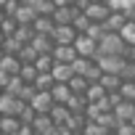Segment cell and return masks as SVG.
<instances>
[{"label": "cell", "mask_w": 135, "mask_h": 135, "mask_svg": "<svg viewBox=\"0 0 135 135\" xmlns=\"http://www.w3.org/2000/svg\"><path fill=\"white\" fill-rule=\"evenodd\" d=\"M124 48H127L124 37L109 32V35L98 42V56H124Z\"/></svg>", "instance_id": "6da1fadb"}, {"label": "cell", "mask_w": 135, "mask_h": 135, "mask_svg": "<svg viewBox=\"0 0 135 135\" xmlns=\"http://www.w3.org/2000/svg\"><path fill=\"white\" fill-rule=\"evenodd\" d=\"M95 61H98V66L103 69V74H122L124 64H127L124 56H98Z\"/></svg>", "instance_id": "7a4b0ae2"}, {"label": "cell", "mask_w": 135, "mask_h": 135, "mask_svg": "<svg viewBox=\"0 0 135 135\" xmlns=\"http://www.w3.org/2000/svg\"><path fill=\"white\" fill-rule=\"evenodd\" d=\"M111 13H114V11H111V6H109V3H93V6L85 11V16H88L93 24H106Z\"/></svg>", "instance_id": "3957f363"}, {"label": "cell", "mask_w": 135, "mask_h": 135, "mask_svg": "<svg viewBox=\"0 0 135 135\" xmlns=\"http://www.w3.org/2000/svg\"><path fill=\"white\" fill-rule=\"evenodd\" d=\"M74 48H77V53L82 58H98V42L93 37H88V35H80L77 42H74Z\"/></svg>", "instance_id": "277c9868"}, {"label": "cell", "mask_w": 135, "mask_h": 135, "mask_svg": "<svg viewBox=\"0 0 135 135\" xmlns=\"http://www.w3.org/2000/svg\"><path fill=\"white\" fill-rule=\"evenodd\" d=\"M50 37H53L56 45H74L80 35H77V29L69 24V27H56V32H53Z\"/></svg>", "instance_id": "5b68a950"}, {"label": "cell", "mask_w": 135, "mask_h": 135, "mask_svg": "<svg viewBox=\"0 0 135 135\" xmlns=\"http://www.w3.org/2000/svg\"><path fill=\"white\" fill-rule=\"evenodd\" d=\"M80 58V53H77V48L74 45H56V50H53V61L56 64H74Z\"/></svg>", "instance_id": "8992f818"}, {"label": "cell", "mask_w": 135, "mask_h": 135, "mask_svg": "<svg viewBox=\"0 0 135 135\" xmlns=\"http://www.w3.org/2000/svg\"><path fill=\"white\" fill-rule=\"evenodd\" d=\"M29 106H32L37 114H50V111H53V106H56V101H53V95H50V93H37V95H35V101H32Z\"/></svg>", "instance_id": "52a82bcc"}, {"label": "cell", "mask_w": 135, "mask_h": 135, "mask_svg": "<svg viewBox=\"0 0 135 135\" xmlns=\"http://www.w3.org/2000/svg\"><path fill=\"white\" fill-rule=\"evenodd\" d=\"M32 45H35V50H37L40 56H53V50H56V42H53L50 35H37V37L32 40Z\"/></svg>", "instance_id": "ba28073f"}, {"label": "cell", "mask_w": 135, "mask_h": 135, "mask_svg": "<svg viewBox=\"0 0 135 135\" xmlns=\"http://www.w3.org/2000/svg\"><path fill=\"white\" fill-rule=\"evenodd\" d=\"M32 127H35V132H37V135H53V130H56L58 124L50 119V114H37V119H35V124H32Z\"/></svg>", "instance_id": "9c48e42d"}, {"label": "cell", "mask_w": 135, "mask_h": 135, "mask_svg": "<svg viewBox=\"0 0 135 135\" xmlns=\"http://www.w3.org/2000/svg\"><path fill=\"white\" fill-rule=\"evenodd\" d=\"M53 80L58 82V85H69L72 80H74V69L69 64H56V69H53Z\"/></svg>", "instance_id": "30bf717a"}, {"label": "cell", "mask_w": 135, "mask_h": 135, "mask_svg": "<svg viewBox=\"0 0 135 135\" xmlns=\"http://www.w3.org/2000/svg\"><path fill=\"white\" fill-rule=\"evenodd\" d=\"M0 69H3L8 77H19V74H21V69H24V64L19 61V56H6V58H3V64H0Z\"/></svg>", "instance_id": "8fae6325"}, {"label": "cell", "mask_w": 135, "mask_h": 135, "mask_svg": "<svg viewBox=\"0 0 135 135\" xmlns=\"http://www.w3.org/2000/svg\"><path fill=\"white\" fill-rule=\"evenodd\" d=\"M109 32H114V35H119L124 27H127V16H124V11H114L111 16H109V21L103 24Z\"/></svg>", "instance_id": "7c38bea8"}, {"label": "cell", "mask_w": 135, "mask_h": 135, "mask_svg": "<svg viewBox=\"0 0 135 135\" xmlns=\"http://www.w3.org/2000/svg\"><path fill=\"white\" fill-rule=\"evenodd\" d=\"M66 109H69L72 114H88L90 101H88V95H72L69 103H66Z\"/></svg>", "instance_id": "4fadbf2b"}, {"label": "cell", "mask_w": 135, "mask_h": 135, "mask_svg": "<svg viewBox=\"0 0 135 135\" xmlns=\"http://www.w3.org/2000/svg\"><path fill=\"white\" fill-rule=\"evenodd\" d=\"M114 117H117L119 122H132V119H135V103L122 101V103L114 109Z\"/></svg>", "instance_id": "5bb4252c"}, {"label": "cell", "mask_w": 135, "mask_h": 135, "mask_svg": "<svg viewBox=\"0 0 135 135\" xmlns=\"http://www.w3.org/2000/svg\"><path fill=\"white\" fill-rule=\"evenodd\" d=\"M21 130V119L19 117H3L0 119V132L3 135H19Z\"/></svg>", "instance_id": "9a60e30c"}, {"label": "cell", "mask_w": 135, "mask_h": 135, "mask_svg": "<svg viewBox=\"0 0 135 135\" xmlns=\"http://www.w3.org/2000/svg\"><path fill=\"white\" fill-rule=\"evenodd\" d=\"M90 124V119H88V114H72L69 117V122H66V127H69L74 135H82V130Z\"/></svg>", "instance_id": "2e32d148"}, {"label": "cell", "mask_w": 135, "mask_h": 135, "mask_svg": "<svg viewBox=\"0 0 135 135\" xmlns=\"http://www.w3.org/2000/svg\"><path fill=\"white\" fill-rule=\"evenodd\" d=\"M50 95H53V101H56L58 106H66V103H69V98H72L74 93H72L69 85H56V88L50 90Z\"/></svg>", "instance_id": "e0dca14e"}, {"label": "cell", "mask_w": 135, "mask_h": 135, "mask_svg": "<svg viewBox=\"0 0 135 135\" xmlns=\"http://www.w3.org/2000/svg\"><path fill=\"white\" fill-rule=\"evenodd\" d=\"M35 32H37V35H53V32H56V21H53V16H37V21H35Z\"/></svg>", "instance_id": "ac0fdd59"}, {"label": "cell", "mask_w": 135, "mask_h": 135, "mask_svg": "<svg viewBox=\"0 0 135 135\" xmlns=\"http://www.w3.org/2000/svg\"><path fill=\"white\" fill-rule=\"evenodd\" d=\"M122 82H124V80H122L119 74H103V77H101V85H103L106 93H119Z\"/></svg>", "instance_id": "d6986e66"}, {"label": "cell", "mask_w": 135, "mask_h": 135, "mask_svg": "<svg viewBox=\"0 0 135 135\" xmlns=\"http://www.w3.org/2000/svg\"><path fill=\"white\" fill-rule=\"evenodd\" d=\"M69 88H72V93H74V95H88V90H90V82H88V77H80V74H74V80L69 82Z\"/></svg>", "instance_id": "ffe728a7"}, {"label": "cell", "mask_w": 135, "mask_h": 135, "mask_svg": "<svg viewBox=\"0 0 135 135\" xmlns=\"http://www.w3.org/2000/svg\"><path fill=\"white\" fill-rule=\"evenodd\" d=\"M56 85H58V82L53 80V74H40V77H37V82H35L37 93H50Z\"/></svg>", "instance_id": "44dd1931"}, {"label": "cell", "mask_w": 135, "mask_h": 135, "mask_svg": "<svg viewBox=\"0 0 135 135\" xmlns=\"http://www.w3.org/2000/svg\"><path fill=\"white\" fill-rule=\"evenodd\" d=\"M69 117H72V111L69 109H66V106H53V111H50V119L56 122V124H66V122H69Z\"/></svg>", "instance_id": "7402d4cb"}, {"label": "cell", "mask_w": 135, "mask_h": 135, "mask_svg": "<svg viewBox=\"0 0 135 135\" xmlns=\"http://www.w3.org/2000/svg\"><path fill=\"white\" fill-rule=\"evenodd\" d=\"M35 66H37V72H40V74H53V69H56V61H53V56H40Z\"/></svg>", "instance_id": "603a6c76"}, {"label": "cell", "mask_w": 135, "mask_h": 135, "mask_svg": "<svg viewBox=\"0 0 135 135\" xmlns=\"http://www.w3.org/2000/svg\"><path fill=\"white\" fill-rule=\"evenodd\" d=\"M93 64H95V58H82V56H80V58H77V61L72 64V69H74V74L85 77V74L90 72V66H93Z\"/></svg>", "instance_id": "cb8c5ba5"}, {"label": "cell", "mask_w": 135, "mask_h": 135, "mask_svg": "<svg viewBox=\"0 0 135 135\" xmlns=\"http://www.w3.org/2000/svg\"><path fill=\"white\" fill-rule=\"evenodd\" d=\"M27 85H35L37 82V77H40V72H37V66L35 64H24V69H21V74H19Z\"/></svg>", "instance_id": "d4e9b609"}, {"label": "cell", "mask_w": 135, "mask_h": 135, "mask_svg": "<svg viewBox=\"0 0 135 135\" xmlns=\"http://www.w3.org/2000/svg\"><path fill=\"white\" fill-rule=\"evenodd\" d=\"M24 85H27V82H24L21 77H11L3 93H8V95H16V98H19V95H21V90H24Z\"/></svg>", "instance_id": "484cf974"}, {"label": "cell", "mask_w": 135, "mask_h": 135, "mask_svg": "<svg viewBox=\"0 0 135 135\" xmlns=\"http://www.w3.org/2000/svg\"><path fill=\"white\" fill-rule=\"evenodd\" d=\"M37 37V32H35V27H19V32H16V40L19 42H24V45H32V40Z\"/></svg>", "instance_id": "4316f807"}, {"label": "cell", "mask_w": 135, "mask_h": 135, "mask_svg": "<svg viewBox=\"0 0 135 135\" xmlns=\"http://www.w3.org/2000/svg\"><path fill=\"white\" fill-rule=\"evenodd\" d=\"M3 50H6V56H19V53L24 50V42H19L16 37H8V40L3 42Z\"/></svg>", "instance_id": "83f0119b"}, {"label": "cell", "mask_w": 135, "mask_h": 135, "mask_svg": "<svg viewBox=\"0 0 135 135\" xmlns=\"http://www.w3.org/2000/svg\"><path fill=\"white\" fill-rule=\"evenodd\" d=\"M37 58H40V53L35 50V45H24V50L19 53V61L21 64H37Z\"/></svg>", "instance_id": "f1b7e54d"}, {"label": "cell", "mask_w": 135, "mask_h": 135, "mask_svg": "<svg viewBox=\"0 0 135 135\" xmlns=\"http://www.w3.org/2000/svg\"><path fill=\"white\" fill-rule=\"evenodd\" d=\"M35 11H37L40 16H53V13H56V3H53V0H37V3H35Z\"/></svg>", "instance_id": "f546056e"}, {"label": "cell", "mask_w": 135, "mask_h": 135, "mask_svg": "<svg viewBox=\"0 0 135 135\" xmlns=\"http://www.w3.org/2000/svg\"><path fill=\"white\" fill-rule=\"evenodd\" d=\"M72 27L77 29V35H88V32H90V27H93V21H90L85 13H80V16L74 19V24H72Z\"/></svg>", "instance_id": "4dcf8cb0"}, {"label": "cell", "mask_w": 135, "mask_h": 135, "mask_svg": "<svg viewBox=\"0 0 135 135\" xmlns=\"http://www.w3.org/2000/svg\"><path fill=\"white\" fill-rule=\"evenodd\" d=\"M106 95H109V93L103 90L101 82H98V85H90V90H88V101H90V103H98V101H103Z\"/></svg>", "instance_id": "1f68e13d"}, {"label": "cell", "mask_w": 135, "mask_h": 135, "mask_svg": "<svg viewBox=\"0 0 135 135\" xmlns=\"http://www.w3.org/2000/svg\"><path fill=\"white\" fill-rule=\"evenodd\" d=\"M0 29H3L6 37H16V32H19V21H16V19H6L3 24H0Z\"/></svg>", "instance_id": "d6a6232c"}, {"label": "cell", "mask_w": 135, "mask_h": 135, "mask_svg": "<svg viewBox=\"0 0 135 135\" xmlns=\"http://www.w3.org/2000/svg\"><path fill=\"white\" fill-rule=\"evenodd\" d=\"M119 93H122V98H124V101H130V103H135V82H122V88H119Z\"/></svg>", "instance_id": "836d02e7"}, {"label": "cell", "mask_w": 135, "mask_h": 135, "mask_svg": "<svg viewBox=\"0 0 135 135\" xmlns=\"http://www.w3.org/2000/svg\"><path fill=\"white\" fill-rule=\"evenodd\" d=\"M82 135H109V130H106L103 124H98V122H90V124L82 130Z\"/></svg>", "instance_id": "e575fe53"}, {"label": "cell", "mask_w": 135, "mask_h": 135, "mask_svg": "<svg viewBox=\"0 0 135 135\" xmlns=\"http://www.w3.org/2000/svg\"><path fill=\"white\" fill-rule=\"evenodd\" d=\"M124 82H135V61H127L124 64V69H122V74H119Z\"/></svg>", "instance_id": "d590c367"}, {"label": "cell", "mask_w": 135, "mask_h": 135, "mask_svg": "<svg viewBox=\"0 0 135 135\" xmlns=\"http://www.w3.org/2000/svg\"><path fill=\"white\" fill-rule=\"evenodd\" d=\"M35 95H37V88H35V85H24V90H21V95H19V98H21L24 103H32V101H35Z\"/></svg>", "instance_id": "8d00e7d4"}, {"label": "cell", "mask_w": 135, "mask_h": 135, "mask_svg": "<svg viewBox=\"0 0 135 135\" xmlns=\"http://www.w3.org/2000/svg\"><path fill=\"white\" fill-rule=\"evenodd\" d=\"M19 119H21V124H35V119H37V111H35L32 106H27V109L21 111V117H19Z\"/></svg>", "instance_id": "74e56055"}, {"label": "cell", "mask_w": 135, "mask_h": 135, "mask_svg": "<svg viewBox=\"0 0 135 135\" xmlns=\"http://www.w3.org/2000/svg\"><path fill=\"white\" fill-rule=\"evenodd\" d=\"M109 6H111V11H127L135 6V0H111Z\"/></svg>", "instance_id": "f35d334b"}, {"label": "cell", "mask_w": 135, "mask_h": 135, "mask_svg": "<svg viewBox=\"0 0 135 135\" xmlns=\"http://www.w3.org/2000/svg\"><path fill=\"white\" fill-rule=\"evenodd\" d=\"M119 35L124 37V42H135V24H132V21H127V27H124Z\"/></svg>", "instance_id": "ab89813d"}, {"label": "cell", "mask_w": 135, "mask_h": 135, "mask_svg": "<svg viewBox=\"0 0 135 135\" xmlns=\"http://www.w3.org/2000/svg\"><path fill=\"white\" fill-rule=\"evenodd\" d=\"M117 135H135V124H132V122H119Z\"/></svg>", "instance_id": "60d3db41"}, {"label": "cell", "mask_w": 135, "mask_h": 135, "mask_svg": "<svg viewBox=\"0 0 135 135\" xmlns=\"http://www.w3.org/2000/svg\"><path fill=\"white\" fill-rule=\"evenodd\" d=\"M19 8H21V3H19V0H8V6H6L3 11H6V16H8V19H13Z\"/></svg>", "instance_id": "b9f144b4"}, {"label": "cell", "mask_w": 135, "mask_h": 135, "mask_svg": "<svg viewBox=\"0 0 135 135\" xmlns=\"http://www.w3.org/2000/svg\"><path fill=\"white\" fill-rule=\"evenodd\" d=\"M53 135H74V132H72L69 127H66V124H58V127L53 130Z\"/></svg>", "instance_id": "7bdbcfd3"}, {"label": "cell", "mask_w": 135, "mask_h": 135, "mask_svg": "<svg viewBox=\"0 0 135 135\" xmlns=\"http://www.w3.org/2000/svg\"><path fill=\"white\" fill-rule=\"evenodd\" d=\"M8 80H11V77H8V74H6L3 69H0V90H6V85H8Z\"/></svg>", "instance_id": "ee69618b"}, {"label": "cell", "mask_w": 135, "mask_h": 135, "mask_svg": "<svg viewBox=\"0 0 135 135\" xmlns=\"http://www.w3.org/2000/svg\"><path fill=\"white\" fill-rule=\"evenodd\" d=\"M53 3H56V8H64V6H74L77 0H53Z\"/></svg>", "instance_id": "f6af8a7d"}, {"label": "cell", "mask_w": 135, "mask_h": 135, "mask_svg": "<svg viewBox=\"0 0 135 135\" xmlns=\"http://www.w3.org/2000/svg\"><path fill=\"white\" fill-rule=\"evenodd\" d=\"M124 16H127V21H132V24H135V6H132V8H127V11H124Z\"/></svg>", "instance_id": "bcb514c9"}, {"label": "cell", "mask_w": 135, "mask_h": 135, "mask_svg": "<svg viewBox=\"0 0 135 135\" xmlns=\"http://www.w3.org/2000/svg\"><path fill=\"white\" fill-rule=\"evenodd\" d=\"M19 3H21V6H35L37 0H19Z\"/></svg>", "instance_id": "7dc6e473"}, {"label": "cell", "mask_w": 135, "mask_h": 135, "mask_svg": "<svg viewBox=\"0 0 135 135\" xmlns=\"http://www.w3.org/2000/svg\"><path fill=\"white\" fill-rule=\"evenodd\" d=\"M6 19H8V16H6V11H3V8H0V24H3Z\"/></svg>", "instance_id": "c3c4849f"}, {"label": "cell", "mask_w": 135, "mask_h": 135, "mask_svg": "<svg viewBox=\"0 0 135 135\" xmlns=\"http://www.w3.org/2000/svg\"><path fill=\"white\" fill-rule=\"evenodd\" d=\"M3 58H6V50H3V45H0V64H3Z\"/></svg>", "instance_id": "681fc988"}, {"label": "cell", "mask_w": 135, "mask_h": 135, "mask_svg": "<svg viewBox=\"0 0 135 135\" xmlns=\"http://www.w3.org/2000/svg\"><path fill=\"white\" fill-rule=\"evenodd\" d=\"M6 40H8V37H6V35H3V29H0V45H3V42H6Z\"/></svg>", "instance_id": "f907efd6"}, {"label": "cell", "mask_w": 135, "mask_h": 135, "mask_svg": "<svg viewBox=\"0 0 135 135\" xmlns=\"http://www.w3.org/2000/svg\"><path fill=\"white\" fill-rule=\"evenodd\" d=\"M8 6V0H0V8H6Z\"/></svg>", "instance_id": "816d5d0a"}, {"label": "cell", "mask_w": 135, "mask_h": 135, "mask_svg": "<svg viewBox=\"0 0 135 135\" xmlns=\"http://www.w3.org/2000/svg\"><path fill=\"white\" fill-rule=\"evenodd\" d=\"M93 3H111V0H93Z\"/></svg>", "instance_id": "f5cc1de1"}, {"label": "cell", "mask_w": 135, "mask_h": 135, "mask_svg": "<svg viewBox=\"0 0 135 135\" xmlns=\"http://www.w3.org/2000/svg\"><path fill=\"white\" fill-rule=\"evenodd\" d=\"M109 135H117V132H109Z\"/></svg>", "instance_id": "db71d44e"}, {"label": "cell", "mask_w": 135, "mask_h": 135, "mask_svg": "<svg viewBox=\"0 0 135 135\" xmlns=\"http://www.w3.org/2000/svg\"><path fill=\"white\" fill-rule=\"evenodd\" d=\"M0 119H3V114H0Z\"/></svg>", "instance_id": "11a10c76"}, {"label": "cell", "mask_w": 135, "mask_h": 135, "mask_svg": "<svg viewBox=\"0 0 135 135\" xmlns=\"http://www.w3.org/2000/svg\"><path fill=\"white\" fill-rule=\"evenodd\" d=\"M132 124H135V119H132Z\"/></svg>", "instance_id": "9f6ffc18"}, {"label": "cell", "mask_w": 135, "mask_h": 135, "mask_svg": "<svg viewBox=\"0 0 135 135\" xmlns=\"http://www.w3.org/2000/svg\"><path fill=\"white\" fill-rule=\"evenodd\" d=\"M0 135H3V132H0Z\"/></svg>", "instance_id": "6f0895ef"}]
</instances>
